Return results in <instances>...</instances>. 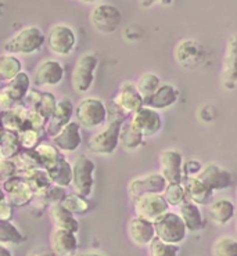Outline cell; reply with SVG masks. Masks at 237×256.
Listing matches in <instances>:
<instances>
[{"label": "cell", "instance_id": "obj_1", "mask_svg": "<svg viewBox=\"0 0 237 256\" xmlns=\"http://www.w3.org/2000/svg\"><path fill=\"white\" fill-rule=\"evenodd\" d=\"M46 36L39 26H24L16 32L14 35L7 39V42L3 44V50L6 54H34L39 52L42 46L45 44Z\"/></svg>", "mask_w": 237, "mask_h": 256}, {"label": "cell", "instance_id": "obj_2", "mask_svg": "<svg viewBox=\"0 0 237 256\" xmlns=\"http://www.w3.org/2000/svg\"><path fill=\"white\" fill-rule=\"evenodd\" d=\"M74 115L79 128L86 130L97 129L107 122L106 102L95 97L82 98L74 110Z\"/></svg>", "mask_w": 237, "mask_h": 256}, {"label": "cell", "instance_id": "obj_3", "mask_svg": "<svg viewBox=\"0 0 237 256\" xmlns=\"http://www.w3.org/2000/svg\"><path fill=\"white\" fill-rule=\"evenodd\" d=\"M207 50L201 43L194 39H182L173 48V58L180 68L198 70L207 61Z\"/></svg>", "mask_w": 237, "mask_h": 256}, {"label": "cell", "instance_id": "obj_4", "mask_svg": "<svg viewBox=\"0 0 237 256\" xmlns=\"http://www.w3.org/2000/svg\"><path fill=\"white\" fill-rule=\"evenodd\" d=\"M99 58L95 53H83L75 62L71 74V86L75 93L83 94L89 92L95 82Z\"/></svg>", "mask_w": 237, "mask_h": 256}, {"label": "cell", "instance_id": "obj_5", "mask_svg": "<svg viewBox=\"0 0 237 256\" xmlns=\"http://www.w3.org/2000/svg\"><path fill=\"white\" fill-rule=\"evenodd\" d=\"M155 238L164 241L166 244H182L187 236V230L179 214L168 210L154 222Z\"/></svg>", "mask_w": 237, "mask_h": 256}, {"label": "cell", "instance_id": "obj_6", "mask_svg": "<svg viewBox=\"0 0 237 256\" xmlns=\"http://www.w3.org/2000/svg\"><path fill=\"white\" fill-rule=\"evenodd\" d=\"M95 162L85 154L79 155L72 165L71 184L78 196L89 198L95 187Z\"/></svg>", "mask_w": 237, "mask_h": 256}, {"label": "cell", "instance_id": "obj_7", "mask_svg": "<svg viewBox=\"0 0 237 256\" xmlns=\"http://www.w3.org/2000/svg\"><path fill=\"white\" fill-rule=\"evenodd\" d=\"M89 22L100 34H114L122 22V12L111 3H97L89 14Z\"/></svg>", "mask_w": 237, "mask_h": 256}, {"label": "cell", "instance_id": "obj_8", "mask_svg": "<svg viewBox=\"0 0 237 256\" xmlns=\"http://www.w3.org/2000/svg\"><path fill=\"white\" fill-rule=\"evenodd\" d=\"M45 42L52 53L66 57L77 48V35L70 25L56 24L49 30Z\"/></svg>", "mask_w": 237, "mask_h": 256}, {"label": "cell", "instance_id": "obj_9", "mask_svg": "<svg viewBox=\"0 0 237 256\" xmlns=\"http://www.w3.org/2000/svg\"><path fill=\"white\" fill-rule=\"evenodd\" d=\"M119 132L121 125L107 124L100 132H96L88 140V150L96 155H111L119 146Z\"/></svg>", "mask_w": 237, "mask_h": 256}, {"label": "cell", "instance_id": "obj_10", "mask_svg": "<svg viewBox=\"0 0 237 256\" xmlns=\"http://www.w3.org/2000/svg\"><path fill=\"white\" fill-rule=\"evenodd\" d=\"M133 210L137 218L154 223L160 216L169 210V205L162 194H146L133 200Z\"/></svg>", "mask_w": 237, "mask_h": 256}, {"label": "cell", "instance_id": "obj_11", "mask_svg": "<svg viewBox=\"0 0 237 256\" xmlns=\"http://www.w3.org/2000/svg\"><path fill=\"white\" fill-rule=\"evenodd\" d=\"M2 190L13 208L27 206L35 196V192L21 176H13L2 182Z\"/></svg>", "mask_w": 237, "mask_h": 256}, {"label": "cell", "instance_id": "obj_12", "mask_svg": "<svg viewBox=\"0 0 237 256\" xmlns=\"http://www.w3.org/2000/svg\"><path fill=\"white\" fill-rule=\"evenodd\" d=\"M160 174L168 184H180L183 180V156L178 150L168 148L161 151Z\"/></svg>", "mask_w": 237, "mask_h": 256}, {"label": "cell", "instance_id": "obj_13", "mask_svg": "<svg viewBox=\"0 0 237 256\" xmlns=\"http://www.w3.org/2000/svg\"><path fill=\"white\" fill-rule=\"evenodd\" d=\"M66 76V68L57 60L41 61L34 72V86L36 88H53L63 82Z\"/></svg>", "mask_w": 237, "mask_h": 256}, {"label": "cell", "instance_id": "obj_14", "mask_svg": "<svg viewBox=\"0 0 237 256\" xmlns=\"http://www.w3.org/2000/svg\"><path fill=\"white\" fill-rule=\"evenodd\" d=\"M129 124L144 138V137L155 136L162 129V116L153 108L143 107L129 118Z\"/></svg>", "mask_w": 237, "mask_h": 256}, {"label": "cell", "instance_id": "obj_15", "mask_svg": "<svg viewBox=\"0 0 237 256\" xmlns=\"http://www.w3.org/2000/svg\"><path fill=\"white\" fill-rule=\"evenodd\" d=\"M168 183L160 173H150L146 176H139L128 183V194L132 200L146 194H162Z\"/></svg>", "mask_w": 237, "mask_h": 256}, {"label": "cell", "instance_id": "obj_16", "mask_svg": "<svg viewBox=\"0 0 237 256\" xmlns=\"http://www.w3.org/2000/svg\"><path fill=\"white\" fill-rule=\"evenodd\" d=\"M222 84L225 89L233 90L237 84V34L227 38L225 54L222 58Z\"/></svg>", "mask_w": 237, "mask_h": 256}, {"label": "cell", "instance_id": "obj_17", "mask_svg": "<svg viewBox=\"0 0 237 256\" xmlns=\"http://www.w3.org/2000/svg\"><path fill=\"white\" fill-rule=\"evenodd\" d=\"M111 102L117 106V107L126 114L129 118L135 112H137L140 108L144 107V100L140 96V93L137 92L136 84L133 82H124L119 86L117 94L114 97Z\"/></svg>", "mask_w": 237, "mask_h": 256}, {"label": "cell", "instance_id": "obj_18", "mask_svg": "<svg viewBox=\"0 0 237 256\" xmlns=\"http://www.w3.org/2000/svg\"><path fill=\"white\" fill-rule=\"evenodd\" d=\"M197 179L201 180L202 183L209 187L213 192L226 190L233 183L231 173L227 169L219 166L218 164H213V162H209V164L202 166L201 172L198 173Z\"/></svg>", "mask_w": 237, "mask_h": 256}, {"label": "cell", "instance_id": "obj_19", "mask_svg": "<svg viewBox=\"0 0 237 256\" xmlns=\"http://www.w3.org/2000/svg\"><path fill=\"white\" fill-rule=\"evenodd\" d=\"M74 110L75 107L72 106V102L70 98L63 97V98L57 100V106H56L53 115L45 125V134H48L52 138L56 134H59L60 130L71 122Z\"/></svg>", "mask_w": 237, "mask_h": 256}, {"label": "cell", "instance_id": "obj_20", "mask_svg": "<svg viewBox=\"0 0 237 256\" xmlns=\"http://www.w3.org/2000/svg\"><path fill=\"white\" fill-rule=\"evenodd\" d=\"M82 144V134L81 128L75 120H71L68 125H66L59 134L53 137V146L59 150L60 152H74L78 147Z\"/></svg>", "mask_w": 237, "mask_h": 256}, {"label": "cell", "instance_id": "obj_21", "mask_svg": "<svg viewBox=\"0 0 237 256\" xmlns=\"http://www.w3.org/2000/svg\"><path fill=\"white\" fill-rule=\"evenodd\" d=\"M128 237L137 246H148L150 242L155 238L154 223L133 216L128 222Z\"/></svg>", "mask_w": 237, "mask_h": 256}, {"label": "cell", "instance_id": "obj_22", "mask_svg": "<svg viewBox=\"0 0 237 256\" xmlns=\"http://www.w3.org/2000/svg\"><path fill=\"white\" fill-rule=\"evenodd\" d=\"M182 186L186 192V198L190 202L196 204L198 206H205L213 201L215 192L197 178H183Z\"/></svg>", "mask_w": 237, "mask_h": 256}, {"label": "cell", "instance_id": "obj_23", "mask_svg": "<svg viewBox=\"0 0 237 256\" xmlns=\"http://www.w3.org/2000/svg\"><path fill=\"white\" fill-rule=\"evenodd\" d=\"M78 246H79V242H78L75 232L54 228L50 234V250L57 256L75 255Z\"/></svg>", "mask_w": 237, "mask_h": 256}, {"label": "cell", "instance_id": "obj_24", "mask_svg": "<svg viewBox=\"0 0 237 256\" xmlns=\"http://www.w3.org/2000/svg\"><path fill=\"white\" fill-rule=\"evenodd\" d=\"M179 100V92L175 86L169 84H161L154 94H151L148 98L144 100V107L153 108L160 112V110L175 106Z\"/></svg>", "mask_w": 237, "mask_h": 256}, {"label": "cell", "instance_id": "obj_25", "mask_svg": "<svg viewBox=\"0 0 237 256\" xmlns=\"http://www.w3.org/2000/svg\"><path fill=\"white\" fill-rule=\"evenodd\" d=\"M179 216L182 218L187 232H198L204 230L207 226V222L202 216L200 206L196 204L190 202V201H184L179 206Z\"/></svg>", "mask_w": 237, "mask_h": 256}, {"label": "cell", "instance_id": "obj_26", "mask_svg": "<svg viewBox=\"0 0 237 256\" xmlns=\"http://www.w3.org/2000/svg\"><path fill=\"white\" fill-rule=\"evenodd\" d=\"M49 218L53 223L54 228L67 230V232H79V222L72 214H70L61 204H52L49 208Z\"/></svg>", "mask_w": 237, "mask_h": 256}, {"label": "cell", "instance_id": "obj_27", "mask_svg": "<svg viewBox=\"0 0 237 256\" xmlns=\"http://www.w3.org/2000/svg\"><path fill=\"white\" fill-rule=\"evenodd\" d=\"M208 214H209V219L218 224V226H225L229 222L234 219V214H236V206L234 202L227 200V198H219V200H215L212 202L208 205Z\"/></svg>", "mask_w": 237, "mask_h": 256}, {"label": "cell", "instance_id": "obj_28", "mask_svg": "<svg viewBox=\"0 0 237 256\" xmlns=\"http://www.w3.org/2000/svg\"><path fill=\"white\" fill-rule=\"evenodd\" d=\"M46 173L53 186L64 188L67 186L71 184L72 166L70 165V162L67 161L64 155H61L53 166L49 168Z\"/></svg>", "mask_w": 237, "mask_h": 256}, {"label": "cell", "instance_id": "obj_29", "mask_svg": "<svg viewBox=\"0 0 237 256\" xmlns=\"http://www.w3.org/2000/svg\"><path fill=\"white\" fill-rule=\"evenodd\" d=\"M2 89L5 90L16 102H18V104L23 102L25 96L28 94V92L31 90V79L28 76V74L25 71L18 74L12 82L2 86Z\"/></svg>", "mask_w": 237, "mask_h": 256}, {"label": "cell", "instance_id": "obj_30", "mask_svg": "<svg viewBox=\"0 0 237 256\" xmlns=\"http://www.w3.org/2000/svg\"><path fill=\"white\" fill-rule=\"evenodd\" d=\"M21 151L18 133L0 129V160H14Z\"/></svg>", "mask_w": 237, "mask_h": 256}, {"label": "cell", "instance_id": "obj_31", "mask_svg": "<svg viewBox=\"0 0 237 256\" xmlns=\"http://www.w3.org/2000/svg\"><path fill=\"white\" fill-rule=\"evenodd\" d=\"M23 72V64L17 56L0 54V84L12 82L18 74Z\"/></svg>", "mask_w": 237, "mask_h": 256}, {"label": "cell", "instance_id": "obj_32", "mask_svg": "<svg viewBox=\"0 0 237 256\" xmlns=\"http://www.w3.org/2000/svg\"><path fill=\"white\" fill-rule=\"evenodd\" d=\"M16 176H21L23 179H25L32 191L35 192V196H42L53 186L45 169H35V170L23 173V174H16Z\"/></svg>", "mask_w": 237, "mask_h": 256}, {"label": "cell", "instance_id": "obj_33", "mask_svg": "<svg viewBox=\"0 0 237 256\" xmlns=\"http://www.w3.org/2000/svg\"><path fill=\"white\" fill-rule=\"evenodd\" d=\"M25 237L12 220H0V245L18 246L24 244Z\"/></svg>", "mask_w": 237, "mask_h": 256}, {"label": "cell", "instance_id": "obj_34", "mask_svg": "<svg viewBox=\"0 0 237 256\" xmlns=\"http://www.w3.org/2000/svg\"><path fill=\"white\" fill-rule=\"evenodd\" d=\"M119 144L126 151H135L143 144V136L137 130L133 129V126L129 124V120L121 125L119 132Z\"/></svg>", "mask_w": 237, "mask_h": 256}, {"label": "cell", "instance_id": "obj_35", "mask_svg": "<svg viewBox=\"0 0 237 256\" xmlns=\"http://www.w3.org/2000/svg\"><path fill=\"white\" fill-rule=\"evenodd\" d=\"M135 84H136L137 92L143 97V100H146L151 94H154L157 89L160 88L161 79L153 72H146L137 79V82Z\"/></svg>", "mask_w": 237, "mask_h": 256}, {"label": "cell", "instance_id": "obj_36", "mask_svg": "<svg viewBox=\"0 0 237 256\" xmlns=\"http://www.w3.org/2000/svg\"><path fill=\"white\" fill-rule=\"evenodd\" d=\"M34 151H35V154L39 158L42 169H45V170H48L49 168L53 166L54 164L57 162V160L63 155L54 146L46 143H41Z\"/></svg>", "mask_w": 237, "mask_h": 256}, {"label": "cell", "instance_id": "obj_37", "mask_svg": "<svg viewBox=\"0 0 237 256\" xmlns=\"http://www.w3.org/2000/svg\"><path fill=\"white\" fill-rule=\"evenodd\" d=\"M60 204L74 216L86 214L90 210V204L88 198H83L78 194H67Z\"/></svg>", "mask_w": 237, "mask_h": 256}, {"label": "cell", "instance_id": "obj_38", "mask_svg": "<svg viewBox=\"0 0 237 256\" xmlns=\"http://www.w3.org/2000/svg\"><path fill=\"white\" fill-rule=\"evenodd\" d=\"M212 256H237V240L230 236H222L212 244Z\"/></svg>", "mask_w": 237, "mask_h": 256}, {"label": "cell", "instance_id": "obj_39", "mask_svg": "<svg viewBox=\"0 0 237 256\" xmlns=\"http://www.w3.org/2000/svg\"><path fill=\"white\" fill-rule=\"evenodd\" d=\"M45 134V130H38V129H24L18 133V138L23 150H35L42 143V137Z\"/></svg>", "mask_w": 237, "mask_h": 256}, {"label": "cell", "instance_id": "obj_40", "mask_svg": "<svg viewBox=\"0 0 237 256\" xmlns=\"http://www.w3.org/2000/svg\"><path fill=\"white\" fill-rule=\"evenodd\" d=\"M179 245L166 244L158 238H154L148 245V256H179Z\"/></svg>", "mask_w": 237, "mask_h": 256}, {"label": "cell", "instance_id": "obj_41", "mask_svg": "<svg viewBox=\"0 0 237 256\" xmlns=\"http://www.w3.org/2000/svg\"><path fill=\"white\" fill-rule=\"evenodd\" d=\"M162 196L169 206H180L184 201H187L182 183L180 184H168L162 192Z\"/></svg>", "mask_w": 237, "mask_h": 256}, {"label": "cell", "instance_id": "obj_42", "mask_svg": "<svg viewBox=\"0 0 237 256\" xmlns=\"http://www.w3.org/2000/svg\"><path fill=\"white\" fill-rule=\"evenodd\" d=\"M56 106H57V100L52 93H48V92H43L41 97V102L36 106V108L34 111L41 115L43 120L48 122L52 115H53L54 110H56Z\"/></svg>", "mask_w": 237, "mask_h": 256}, {"label": "cell", "instance_id": "obj_43", "mask_svg": "<svg viewBox=\"0 0 237 256\" xmlns=\"http://www.w3.org/2000/svg\"><path fill=\"white\" fill-rule=\"evenodd\" d=\"M17 174V166L13 160H0V180L10 179Z\"/></svg>", "mask_w": 237, "mask_h": 256}, {"label": "cell", "instance_id": "obj_44", "mask_svg": "<svg viewBox=\"0 0 237 256\" xmlns=\"http://www.w3.org/2000/svg\"><path fill=\"white\" fill-rule=\"evenodd\" d=\"M201 162L197 160H187L183 162V178H197L202 169Z\"/></svg>", "mask_w": 237, "mask_h": 256}, {"label": "cell", "instance_id": "obj_45", "mask_svg": "<svg viewBox=\"0 0 237 256\" xmlns=\"http://www.w3.org/2000/svg\"><path fill=\"white\" fill-rule=\"evenodd\" d=\"M13 206L9 204L6 196L0 200V220H12Z\"/></svg>", "mask_w": 237, "mask_h": 256}, {"label": "cell", "instance_id": "obj_46", "mask_svg": "<svg viewBox=\"0 0 237 256\" xmlns=\"http://www.w3.org/2000/svg\"><path fill=\"white\" fill-rule=\"evenodd\" d=\"M27 256H57L54 254L53 250H50V246H41V248H35V250H31Z\"/></svg>", "mask_w": 237, "mask_h": 256}, {"label": "cell", "instance_id": "obj_47", "mask_svg": "<svg viewBox=\"0 0 237 256\" xmlns=\"http://www.w3.org/2000/svg\"><path fill=\"white\" fill-rule=\"evenodd\" d=\"M72 256H106L100 254V252H95V250H88V252H79V254H75V255Z\"/></svg>", "mask_w": 237, "mask_h": 256}, {"label": "cell", "instance_id": "obj_48", "mask_svg": "<svg viewBox=\"0 0 237 256\" xmlns=\"http://www.w3.org/2000/svg\"><path fill=\"white\" fill-rule=\"evenodd\" d=\"M0 256H13V254L10 252V250H9L7 246L0 245Z\"/></svg>", "mask_w": 237, "mask_h": 256}, {"label": "cell", "instance_id": "obj_49", "mask_svg": "<svg viewBox=\"0 0 237 256\" xmlns=\"http://www.w3.org/2000/svg\"><path fill=\"white\" fill-rule=\"evenodd\" d=\"M234 206H236V214H234V219H236V228H237V190H236V202H234Z\"/></svg>", "mask_w": 237, "mask_h": 256}, {"label": "cell", "instance_id": "obj_50", "mask_svg": "<svg viewBox=\"0 0 237 256\" xmlns=\"http://www.w3.org/2000/svg\"><path fill=\"white\" fill-rule=\"evenodd\" d=\"M5 198V194H3V190L0 188V200H3Z\"/></svg>", "mask_w": 237, "mask_h": 256}, {"label": "cell", "instance_id": "obj_51", "mask_svg": "<svg viewBox=\"0 0 237 256\" xmlns=\"http://www.w3.org/2000/svg\"><path fill=\"white\" fill-rule=\"evenodd\" d=\"M0 129H2V128H0Z\"/></svg>", "mask_w": 237, "mask_h": 256}]
</instances>
